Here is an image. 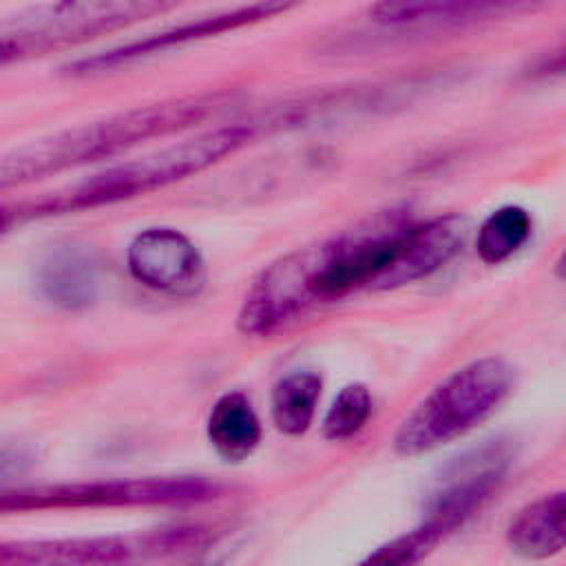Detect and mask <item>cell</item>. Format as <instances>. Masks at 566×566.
Here are the masks:
<instances>
[{"instance_id":"obj_9","label":"cell","mask_w":566,"mask_h":566,"mask_svg":"<svg viewBox=\"0 0 566 566\" xmlns=\"http://www.w3.org/2000/svg\"><path fill=\"white\" fill-rule=\"evenodd\" d=\"M130 276L166 296L190 298L206 285V263L199 248L177 228L153 226L139 230L126 248Z\"/></svg>"},{"instance_id":"obj_13","label":"cell","mask_w":566,"mask_h":566,"mask_svg":"<svg viewBox=\"0 0 566 566\" xmlns=\"http://www.w3.org/2000/svg\"><path fill=\"white\" fill-rule=\"evenodd\" d=\"M206 436L221 460H248L261 442V420L250 398L241 391L219 396L208 413Z\"/></svg>"},{"instance_id":"obj_16","label":"cell","mask_w":566,"mask_h":566,"mask_svg":"<svg viewBox=\"0 0 566 566\" xmlns=\"http://www.w3.org/2000/svg\"><path fill=\"white\" fill-rule=\"evenodd\" d=\"M533 232L531 212L517 203L495 208L478 228L475 252L486 265H500L517 254Z\"/></svg>"},{"instance_id":"obj_20","label":"cell","mask_w":566,"mask_h":566,"mask_svg":"<svg viewBox=\"0 0 566 566\" xmlns=\"http://www.w3.org/2000/svg\"><path fill=\"white\" fill-rule=\"evenodd\" d=\"M15 60H20L15 46H13L9 40H4V38L0 35V66L11 64V62H15Z\"/></svg>"},{"instance_id":"obj_2","label":"cell","mask_w":566,"mask_h":566,"mask_svg":"<svg viewBox=\"0 0 566 566\" xmlns=\"http://www.w3.org/2000/svg\"><path fill=\"white\" fill-rule=\"evenodd\" d=\"M256 137V126L248 122L221 124L181 137L135 159H122L95 175L69 186L66 190L20 203L0 206V237L42 217H57L80 210H93L150 195L170 184L203 172L221 159L239 153Z\"/></svg>"},{"instance_id":"obj_10","label":"cell","mask_w":566,"mask_h":566,"mask_svg":"<svg viewBox=\"0 0 566 566\" xmlns=\"http://www.w3.org/2000/svg\"><path fill=\"white\" fill-rule=\"evenodd\" d=\"M35 283L46 303L77 312L95 303L102 287V261L86 243H57L35 268Z\"/></svg>"},{"instance_id":"obj_1","label":"cell","mask_w":566,"mask_h":566,"mask_svg":"<svg viewBox=\"0 0 566 566\" xmlns=\"http://www.w3.org/2000/svg\"><path fill=\"white\" fill-rule=\"evenodd\" d=\"M226 93L186 95L77 124L0 153V192L126 155L146 139L188 130L228 104Z\"/></svg>"},{"instance_id":"obj_14","label":"cell","mask_w":566,"mask_h":566,"mask_svg":"<svg viewBox=\"0 0 566 566\" xmlns=\"http://www.w3.org/2000/svg\"><path fill=\"white\" fill-rule=\"evenodd\" d=\"M515 2L520 0H376L369 7V15L387 27H413L462 20Z\"/></svg>"},{"instance_id":"obj_18","label":"cell","mask_w":566,"mask_h":566,"mask_svg":"<svg viewBox=\"0 0 566 566\" xmlns=\"http://www.w3.org/2000/svg\"><path fill=\"white\" fill-rule=\"evenodd\" d=\"M438 544L420 528H411L380 546H376L363 562L365 564H380V566H402L422 562Z\"/></svg>"},{"instance_id":"obj_7","label":"cell","mask_w":566,"mask_h":566,"mask_svg":"<svg viewBox=\"0 0 566 566\" xmlns=\"http://www.w3.org/2000/svg\"><path fill=\"white\" fill-rule=\"evenodd\" d=\"M305 0H248L228 9H217L206 15H197L184 22H177L172 27H166L161 31L148 33L137 40L122 42L117 46L104 49L93 55H84L80 60H73L66 66V73L73 77H93L102 75L122 66H130L135 62L155 57L170 49H181L186 44L217 38L230 31H239L243 27L261 24L272 18L285 15L301 7Z\"/></svg>"},{"instance_id":"obj_11","label":"cell","mask_w":566,"mask_h":566,"mask_svg":"<svg viewBox=\"0 0 566 566\" xmlns=\"http://www.w3.org/2000/svg\"><path fill=\"white\" fill-rule=\"evenodd\" d=\"M467 221L460 214L409 221L402 237L400 254L389 272L385 290H396L442 270L462 250Z\"/></svg>"},{"instance_id":"obj_8","label":"cell","mask_w":566,"mask_h":566,"mask_svg":"<svg viewBox=\"0 0 566 566\" xmlns=\"http://www.w3.org/2000/svg\"><path fill=\"white\" fill-rule=\"evenodd\" d=\"M206 544L199 526H175L144 535H99L0 542V564H124Z\"/></svg>"},{"instance_id":"obj_17","label":"cell","mask_w":566,"mask_h":566,"mask_svg":"<svg viewBox=\"0 0 566 566\" xmlns=\"http://www.w3.org/2000/svg\"><path fill=\"white\" fill-rule=\"evenodd\" d=\"M374 409L371 391L363 382L345 385L332 400L321 422L323 438L329 442H343L354 438L369 420Z\"/></svg>"},{"instance_id":"obj_19","label":"cell","mask_w":566,"mask_h":566,"mask_svg":"<svg viewBox=\"0 0 566 566\" xmlns=\"http://www.w3.org/2000/svg\"><path fill=\"white\" fill-rule=\"evenodd\" d=\"M31 467V455L24 447L0 444V482L22 475Z\"/></svg>"},{"instance_id":"obj_5","label":"cell","mask_w":566,"mask_h":566,"mask_svg":"<svg viewBox=\"0 0 566 566\" xmlns=\"http://www.w3.org/2000/svg\"><path fill=\"white\" fill-rule=\"evenodd\" d=\"M221 495V484L203 475H146L91 482L35 484L0 491V513L115 509V506H186Z\"/></svg>"},{"instance_id":"obj_3","label":"cell","mask_w":566,"mask_h":566,"mask_svg":"<svg viewBox=\"0 0 566 566\" xmlns=\"http://www.w3.org/2000/svg\"><path fill=\"white\" fill-rule=\"evenodd\" d=\"M515 387V369L500 356H480L442 378L398 424L394 451L431 453L493 416Z\"/></svg>"},{"instance_id":"obj_15","label":"cell","mask_w":566,"mask_h":566,"mask_svg":"<svg viewBox=\"0 0 566 566\" xmlns=\"http://www.w3.org/2000/svg\"><path fill=\"white\" fill-rule=\"evenodd\" d=\"M323 380L312 369L285 374L272 389L270 418L283 436H303L316 416Z\"/></svg>"},{"instance_id":"obj_4","label":"cell","mask_w":566,"mask_h":566,"mask_svg":"<svg viewBox=\"0 0 566 566\" xmlns=\"http://www.w3.org/2000/svg\"><path fill=\"white\" fill-rule=\"evenodd\" d=\"M184 0H44L0 22L22 57L71 49L164 15Z\"/></svg>"},{"instance_id":"obj_12","label":"cell","mask_w":566,"mask_h":566,"mask_svg":"<svg viewBox=\"0 0 566 566\" xmlns=\"http://www.w3.org/2000/svg\"><path fill=\"white\" fill-rule=\"evenodd\" d=\"M509 548L524 559H546L559 555L566 542L564 491L546 493L526 504L506 528Z\"/></svg>"},{"instance_id":"obj_6","label":"cell","mask_w":566,"mask_h":566,"mask_svg":"<svg viewBox=\"0 0 566 566\" xmlns=\"http://www.w3.org/2000/svg\"><path fill=\"white\" fill-rule=\"evenodd\" d=\"M513 464V447L506 438H491L462 451L440 467L433 478L418 526L440 544L460 531L500 489Z\"/></svg>"}]
</instances>
